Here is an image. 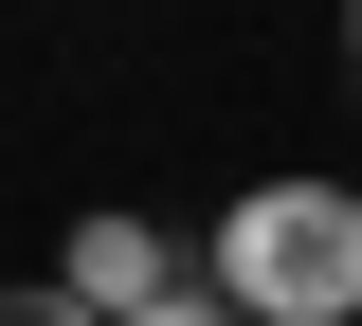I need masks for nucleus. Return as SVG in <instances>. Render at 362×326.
Instances as JSON below:
<instances>
[{
    "mask_svg": "<svg viewBox=\"0 0 362 326\" xmlns=\"http://www.w3.org/2000/svg\"><path fill=\"white\" fill-rule=\"evenodd\" d=\"M199 272H218L254 326H362V182H326V163L235 182L218 235H199Z\"/></svg>",
    "mask_w": 362,
    "mask_h": 326,
    "instance_id": "obj_1",
    "label": "nucleus"
},
{
    "mask_svg": "<svg viewBox=\"0 0 362 326\" xmlns=\"http://www.w3.org/2000/svg\"><path fill=\"white\" fill-rule=\"evenodd\" d=\"M54 272H73L109 326H127V308H163V290H199V272H181V235H163V218H127V199H109V218H73V254H54Z\"/></svg>",
    "mask_w": 362,
    "mask_h": 326,
    "instance_id": "obj_2",
    "label": "nucleus"
},
{
    "mask_svg": "<svg viewBox=\"0 0 362 326\" xmlns=\"http://www.w3.org/2000/svg\"><path fill=\"white\" fill-rule=\"evenodd\" d=\"M0 326H109V308H90L73 272H37V290H0Z\"/></svg>",
    "mask_w": 362,
    "mask_h": 326,
    "instance_id": "obj_3",
    "label": "nucleus"
},
{
    "mask_svg": "<svg viewBox=\"0 0 362 326\" xmlns=\"http://www.w3.org/2000/svg\"><path fill=\"white\" fill-rule=\"evenodd\" d=\"M127 326H254V308H235V290L199 272V290H163V308H127Z\"/></svg>",
    "mask_w": 362,
    "mask_h": 326,
    "instance_id": "obj_4",
    "label": "nucleus"
},
{
    "mask_svg": "<svg viewBox=\"0 0 362 326\" xmlns=\"http://www.w3.org/2000/svg\"><path fill=\"white\" fill-rule=\"evenodd\" d=\"M344 54H362V0H344Z\"/></svg>",
    "mask_w": 362,
    "mask_h": 326,
    "instance_id": "obj_5",
    "label": "nucleus"
}]
</instances>
